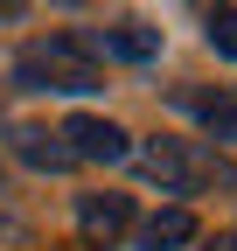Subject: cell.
<instances>
[{
    "instance_id": "cell-1",
    "label": "cell",
    "mask_w": 237,
    "mask_h": 251,
    "mask_svg": "<svg viewBox=\"0 0 237 251\" xmlns=\"http://www.w3.org/2000/svg\"><path fill=\"white\" fill-rule=\"evenodd\" d=\"M14 77H21V91H70V98H84V91L105 84L77 35H42V42H28V49L14 56Z\"/></svg>"
},
{
    "instance_id": "cell-2",
    "label": "cell",
    "mask_w": 237,
    "mask_h": 251,
    "mask_svg": "<svg viewBox=\"0 0 237 251\" xmlns=\"http://www.w3.org/2000/svg\"><path fill=\"white\" fill-rule=\"evenodd\" d=\"M133 161H140L146 181H161L167 196H189V188H202V181H230V168L216 161V153H202L189 140H146V147H133Z\"/></svg>"
},
{
    "instance_id": "cell-3",
    "label": "cell",
    "mask_w": 237,
    "mask_h": 251,
    "mask_svg": "<svg viewBox=\"0 0 237 251\" xmlns=\"http://www.w3.org/2000/svg\"><path fill=\"white\" fill-rule=\"evenodd\" d=\"M56 140L70 147V161H98V168H118V161H133V133L126 126H112L98 112H77L56 126Z\"/></svg>"
},
{
    "instance_id": "cell-4",
    "label": "cell",
    "mask_w": 237,
    "mask_h": 251,
    "mask_svg": "<svg viewBox=\"0 0 237 251\" xmlns=\"http://www.w3.org/2000/svg\"><path fill=\"white\" fill-rule=\"evenodd\" d=\"M7 153H14L21 168H35V175H63V168H77L70 147L56 140L49 126H35V119H14V126H7Z\"/></svg>"
},
{
    "instance_id": "cell-5",
    "label": "cell",
    "mask_w": 237,
    "mask_h": 251,
    "mask_svg": "<svg viewBox=\"0 0 237 251\" xmlns=\"http://www.w3.org/2000/svg\"><path fill=\"white\" fill-rule=\"evenodd\" d=\"M84 42V56H126V63H154L161 56V28H146V21H112L105 35H77Z\"/></svg>"
},
{
    "instance_id": "cell-6",
    "label": "cell",
    "mask_w": 237,
    "mask_h": 251,
    "mask_svg": "<svg viewBox=\"0 0 237 251\" xmlns=\"http://www.w3.org/2000/svg\"><path fill=\"white\" fill-rule=\"evenodd\" d=\"M77 224L91 244H112L133 230V196H77Z\"/></svg>"
},
{
    "instance_id": "cell-7",
    "label": "cell",
    "mask_w": 237,
    "mask_h": 251,
    "mask_svg": "<svg viewBox=\"0 0 237 251\" xmlns=\"http://www.w3.org/2000/svg\"><path fill=\"white\" fill-rule=\"evenodd\" d=\"M195 244V216L174 202V209H154L146 224H133V251H182Z\"/></svg>"
},
{
    "instance_id": "cell-8",
    "label": "cell",
    "mask_w": 237,
    "mask_h": 251,
    "mask_svg": "<svg viewBox=\"0 0 237 251\" xmlns=\"http://www.w3.org/2000/svg\"><path fill=\"white\" fill-rule=\"evenodd\" d=\"M182 105L202 112V126H210V140L237 147V98H202V91H182Z\"/></svg>"
},
{
    "instance_id": "cell-9",
    "label": "cell",
    "mask_w": 237,
    "mask_h": 251,
    "mask_svg": "<svg viewBox=\"0 0 237 251\" xmlns=\"http://www.w3.org/2000/svg\"><path fill=\"white\" fill-rule=\"evenodd\" d=\"M210 42H216V56L237 63V7H216V14H210Z\"/></svg>"
}]
</instances>
